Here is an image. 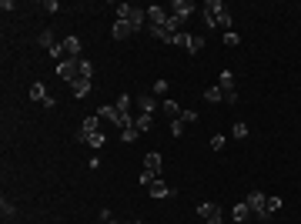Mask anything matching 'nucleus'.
<instances>
[{"mask_svg": "<svg viewBox=\"0 0 301 224\" xmlns=\"http://www.w3.org/2000/svg\"><path fill=\"white\" fill-rule=\"evenodd\" d=\"M201 13H204V23L211 27V30H231V10H228V3L221 0H204L201 3Z\"/></svg>", "mask_w": 301, "mask_h": 224, "instance_id": "nucleus-1", "label": "nucleus"}, {"mask_svg": "<svg viewBox=\"0 0 301 224\" xmlns=\"http://www.w3.org/2000/svg\"><path fill=\"white\" fill-rule=\"evenodd\" d=\"M114 13H117V20H127V23H131L137 34L147 27V7H137V3H117V7H114Z\"/></svg>", "mask_w": 301, "mask_h": 224, "instance_id": "nucleus-2", "label": "nucleus"}, {"mask_svg": "<svg viewBox=\"0 0 301 224\" xmlns=\"http://www.w3.org/2000/svg\"><path fill=\"white\" fill-rule=\"evenodd\" d=\"M248 208H251V214H255L258 221H271V214H268V194H261V191H251L248 194Z\"/></svg>", "mask_w": 301, "mask_h": 224, "instance_id": "nucleus-3", "label": "nucleus"}, {"mask_svg": "<svg viewBox=\"0 0 301 224\" xmlns=\"http://www.w3.org/2000/svg\"><path fill=\"white\" fill-rule=\"evenodd\" d=\"M57 77L67 80V84H74V80L80 77V57L77 60H60V64H57Z\"/></svg>", "mask_w": 301, "mask_h": 224, "instance_id": "nucleus-4", "label": "nucleus"}, {"mask_svg": "<svg viewBox=\"0 0 301 224\" xmlns=\"http://www.w3.org/2000/svg\"><path fill=\"white\" fill-rule=\"evenodd\" d=\"M167 17H171V10H167V7H161V3H147V23H154V27H164Z\"/></svg>", "mask_w": 301, "mask_h": 224, "instance_id": "nucleus-5", "label": "nucleus"}, {"mask_svg": "<svg viewBox=\"0 0 301 224\" xmlns=\"http://www.w3.org/2000/svg\"><path fill=\"white\" fill-rule=\"evenodd\" d=\"M60 50H64V60H77L80 57V37H60Z\"/></svg>", "mask_w": 301, "mask_h": 224, "instance_id": "nucleus-6", "label": "nucleus"}, {"mask_svg": "<svg viewBox=\"0 0 301 224\" xmlns=\"http://www.w3.org/2000/svg\"><path fill=\"white\" fill-rule=\"evenodd\" d=\"M167 10L174 13V17H178V20H188L191 13L198 10V7H194V3H191V0H174V3H171V7H167Z\"/></svg>", "mask_w": 301, "mask_h": 224, "instance_id": "nucleus-7", "label": "nucleus"}, {"mask_svg": "<svg viewBox=\"0 0 301 224\" xmlns=\"http://www.w3.org/2000/svg\"><path fill=\"white\" fill-rule=\"evenodd\" d=\"M218 214H221V204H214V201L198 204V221H211V218H218Z\"/></svg>", "mask_w": 301, "mask_h": 224, "instance_id": "nucleus-8", "label": "nucleus"}, {"mask_svg": "<svg viewBox=\"0 0 301 224\" xmlns=\"http://www.w3.org/2000/svg\"><path fill=\"white\" fill-rule=\"evenodd\" d=\"M131 34H137V30H134L127 20H114V27H111V37H114V40H127Z\"/></svg>", "mask_w": 301, "mask_h": 224, "instance_id": "nucleus-9", "label": "nucleus"}, {"mask_svg": "<svg viewBox=\"0 0 301 224\" xmlns=\"http://www.w3.org/2000/svg\"><path fill=\"white\" fill-rule=\"evenodd\" d=\"M97 131H100V117H84V124H80V141H87Z\"/></svg>", "mask_w": 301, "mask_h": 224, "instance_id": "nucleus-10", "label": "nucleus"}, {"mask_svg": "<svg viewBox=\"0 0 301 224\" xmlns=\"http://www.w3.org/2000/svg\"><path fill=\"white\" fill-rule=\"evenodd\" d=\"M147 194H151V198H174V188H167L164 181L157 178L154 184H151V188H147Z\"/></svg>", "mask_w": 301, "mask_h": 224, "instance_id": "nucleus-11", "label": "nucleus"}, {"mask_svg": "<svg viewBox=\"0 0 301 224\" xmlns=\"http://www.w3.org/2000/svg\"><path fill=\"white\" fill-rule=\"evenodd\" d=\"M231 218H234V224H245L248 218H251V208H248V201H238L231 208Z\"/></svg>", "mask_w": 301, "mask_h": 224, "instance_id": "nucleus-12", "label": "nucleus"}, {"mask_svg": "<svg viewBox=\"0 0 301 224\" xmlns=\"http://www.w3.org/2000/svg\"><path fill=\"white\" fill-rule=\"evenodd\" d=\"M70 94H74L77 101H80V97H87V94H90V77H77L74 84H70Z\"/></svg>", "mask_w": 301, "mask_h": 224, "instance_id": "nucleus-13", "label": "nucleus"}, {"mask_svg": "<svg viewBox=\"0 0 301 224\" xmlns=\"http://www.w3.org/2000/svg\"><path fill=\"white\" fill-rule=\"evenodd\" d=\"M137 107H141V114H154V107H157V97L147 90V94H141L137 97Z\"/></svg>", "mask_w": 301, "mask_h": 224, "instance_id": "nucleus-14", "label": "nucleus"}, {"mask_svg": "<svg viewBox=\"0 0 301 224\" xmlns=\"http://www.w3.org/2000/svg\"><path fill=\"white\" fill-rule=\"evenodd\" d=\"M161 168H164V161H161V154H157V151L144 154V171H154V174H161Z\"/></svg>", "mask_w": 301, "mask_h": 224, "instance_id": "nucleus-15", "label": "nucleus"}, {"mask_svg": "<svg viewBox=\"0 0 301 224\" xmlns=\"http://www.w3.org/2000/svg\"><path fill=\"white\" fill-rule=\"evenodd\" d=\"M161 111H164L171 121H178V117H181V104H178V101H171V97H164V101H161Z\"/></svg>", "mask_w": 301, "mask_h": 224, "instance_id": "nucleus-16", "label": "nucleus"}, {"mask_svg": "<svg viewBox=\"0 0 301 224\" xmlns=\"http://www.w3.org/2000/svg\"><path fill=\"white\" fill-rule=\"evenodd\" d=\"M37 44L50 50V47H57L60 40H57V34H54V30H40V34H37Z\"/></svg>", "mask_w": 301, "mask_h": 224, "instance_id": "nucleus-17", "label": "nucleus"}, {"mask_svg": "<svg viewBox=\"0 0 301 224\" xmlns=\"http://www.w3.org/2000/svg\"><path fill=\"white\" fill-rule=\"evenodd\" d=\"M50 94H47V87L40 84V80H33V87H30V101H37V104H44Z\"/></svg>", "mask_w": 301, "mask_h": 224, "instance_id": "nucleus-18", "label": "nucleus"}, {"mask_svg": "<svg viewBox=\"0 0 301 224\" xmlns=\"http://www.w3.org/2000/svg\"><path fill=\"white\" fill-rule=\"evenodd\" d=\"M134 127L144 134V131H151V127H154V117H151V114H137V117H134Z\"/></svg>", "mask_w": 301, "mask_h": 224, "instance_id": "nucleus-19", "label": "nucleus"}, {"mask_svg": "<svg viewBox=\"0 0 301 224\" xmlns=\"http://www.w3.org/2000/svg\"><path fill=\"white\" fill-rule=\"evenodd\" d=\"M97 117H100V121H111V124H114V117H117V107H114V104H100V107H97Z\"/></svg>", "mask_w": 301, "mask_h": 224, "instance_id": "nucleus-20", "label": "nucleus"}, {"mask_svg": "<svg viewBox=\"0 0 301 224\" xmlns=\"http://www.w3.org/2000/svg\"><path fill=\"white\" fill-rule=\"evenodd\" d=\"M144 30H147V34H151V37H154V40H167V44H171V34H167L164 27H154V23H147Z\"/></svg>", "mask_w": 301, "mask_h": 224, "instance_id": "nucleus-21", "label": "nucleus"}, {"mask_svg": "<svg viewBox=\"0 0 301 224\" xmlns=\"http://www.w3.org/2000/svg\"><path fill=\"white\" fill-rule=\"evenodd\" d=\"M218 87L228 94V90H234V74L231 70H221V80H218Z\"/></svg>", "mask_w": 301, "mask_h": 224, "instance_id": "nucleus-22", "label": "nucleus"}, {"mask_svg": "<svg viewBox=\"0 0 301 224\" xmlns=\"http://www.w3.org/2000/svg\"><path fill=\"white\" fill-rule=\"evenodd\" d=\"M184 50H191V54H198V50H204V37L191 34V37H188V47H184Z\"/></svg>", "mask_w": 301, "mask_h": 224, "instance_id": "nucleus-23", "label": "nucleus"}, {"mask_svg": "<svg viewBox=\"0 0 301 224\" xmlns=\"http://www.w3.org/2000/svg\"><path fill=\"white\" fill-rule=\"evenodd\" d=\"M221 97H224L221 87H208V90H204V101H208V104H221Z\"/></svg>", "mask_w": 301, "mask_h": 224, "instance_id": "nucleus-24", "label": "nucleus"}, {"mask_svg": "<svg viewBox=\"0 0 301 224\" xmlns=\"http://www.w3.org/2000/svg\"><path fill=\"white\" fill-rule=\"evenodd\" d=\"M131 104H134V97H131V94H121L114 107H117V111H121V114H131Z\"/></svg>", "mask_w": 301, "mask_h": 224, "instance_id": "nucleus-25", "label": "nucleus"}, {"mask_svg": "<svg viewBox=\"0 0 301 224\" xmlns=\"http://www.w3.org/2000/svg\"><path fill=\"white\" fill-rule=\"evenodd\" d=\"M84 144H87L90 151H100V147H104V134H100V131H97V134H90L87 141H84Z\"/></svg>", "mask_w": 301, "mask_h": 224, "instance_id": "nucleus-26", "label": "nucleus"}, {"mask_svg": "<svg viewBox=\"0 0 301 224\" xmlns=\"http://www.w3.org/2000/svg\"><path fill=\"white\" fill-rule=\"evenodd\" d=\"M221 40H224V47H238V44H241V37L234 34V30H224V34H221Z\"/></svg>", "mask_w": 301, "mask_h": 224, "instance_id": "nucleus-27", "label": "nucleus"}, {"mask_svg": "<svg viewBox=\"0 0 301 224\" xmlns=\"http://www.w3.org/2000/svg\"><path fill=\"white\" fill-rule=\"evenodd\" d=\"M80 77H90V80H94V64H90L87 57H80Z\"/></svg>", "mask_w": 301, "mask_h": 224, "instance_id": "nucleus-28", "label": "nucleus"}, {"mask_svg": "<svg viewBox=\"0 0 301 224\" xmlns=\"http://www.w3.org/2000/svg\"><path fill=\"white\" fill-rule=\"evenodd\" d=\"M231 134L241 141V137H248V124L245 121H234V127H231Z\"/></svg>", "mask_w": 301, "mask_h": 224, "instance_id": "nucleus-29", "label": "nucleus"}, {"mask_svg": "<svg viewBox=\"0 0 301 224\" xmlns=\"http://www.w3.org/2000/svg\"><path fill=\"white\" fill-rule=\"evenodd\" d=\"M154 181H157V174H154V171H141V188H151V184H154Z\"/></svg>", "mask_w": 301, "mask_h": 224, "instance_id": "nucleus-30", "label": "nucleus"}, {"mask_svg": "<svg viewBox=\"0 0 301 224\" xmlns=\"http://www.w3.org/2000/svg\"><path fill=\"white\" fill-rule=\"evenodd\" d=\"M151 94H154V97H164V94H167V80H164V77H161V80H154Z\"/></svg>", "mask_w": 301, "mask_h": 224, "instance_id": "nucleus-31", "label": "nucleus"}, {"mask_svg": "<svg viewBox=\"0 0 301 224\" xmlns=\"http://www.w3.org/2000/svg\"><path fill=\"white\" fill-rule=\"evenodd\" d=\"M224 147H228V137H224V134H214L211 137V151H224Z\"/></svg>", "mask_w": 301, "mask_h": 224, "instance_id": "nucleus-32", "label": "nucleus"}, {"mask_svg": "<svg viewBox=\"0 0 301 224\" xmlns=\"http://www.w3.org/2000/svg\"><path fill=\"white\" fill-rule=\"evenodd\" d=\"M137 137H141V131H137V127H127V131H121V141H127V144H131V141H137Z\"/></svg>", "mask_w": 301, "mask_h": 224, "instance_id": "nucleus-33", "label": "nucleus"}, {"mask_svg": "<svg viewBox=\"0 0 301 224\" xmlns=\"http://www.w3.org/2000/svg\"><path fill=\"white\" fill-rule=\"evenodd\" d=\"M13 211H17V208H13V204L3 198V201H0V214H3V218H13Z\"/></svg>", "mask_w": 301, "mask_h": 224, "instance_id": "nucleus-34", "label": "nucleus"}, {"mask_svg": "<svg viewBox=\"0 0 301 224\" xmlns=\"http://www.w3.org/2000/svg\"><path fill=\"white\" fill-rule=\"evenodd\" d=\"M184 127H188L184 121H171V134H174V137H181V134H184Z\"/></svg>", "mask_w": 301, "mask_h": 224, "instance_id": "nucleus-35", "label": "nucleus"}, {"mask_svg": "<svg viewBox=\"0 0 301 224\" xmlns=\"http://www.w3.org/2000/svg\"><path fill=\"white\" fill-rule=\"evenodd\" d=\"M178 121H184V124H198V114H194V111H181Z\"/></svg>", "mask_w": 301, "mask_h": 224, "instance_id": "nucleus-36", "label": "nucleus"}, {"mask_svg": "<svg viewBox=\"0 0 301 224\" xmlns=\"http://www.w3.org/2000/svg\"><path fill=\"white\" fill-rule=\"evenodd\" d=\"M281 211V198H268V214Z\"/></svg>", "mask_w": 301, "mask_h": 224, "instance_id": "nucleus-37", "label": "nucleus"}, {"mask_svg": "<svg viewBox=\"0 0 301 224\" xmlns=\"http://www.w3.org/2000/svg\"><path fill=\"white\" fill-rule=\"evenodd\" d=\"M188 30H184V34H178V37H174V40H171V44H178V47H188Z\"/></svg>", "mask_w": 301, "mask_h": 224, "instance_id": "nucleus-38", "label": "nucleus"}, {"mask_svg": "<svg viewBox=\"0 0 301 224\" xmlns=\"http://www.w3.org/2000/svg\"><path fill=\"white\" fill-rule=\"evenodd\" d=\"M204 224H224V218L218 214V218H211V221H204Z\"/></svg>", "mask_w": 301, "mask_h": 224, "instance_id": "nucleus-39", "label": "nucleus"}, {"mask_svg": "<svg viewBox=\"0 0 301 224\" xmlns=\"http://www.w3.org/2000/svg\"><path fill=\"white\" fill-rule=\"evenodd\" d=\"M131 224H144V221H131Z\"/></svg>", "mask_w": 301, "mask_h": 224, "instance_id": "nucleus-40", "label": "nucleus"}, {"mask_svg": "<svg viewBox=\"0 0 301 224\" xmlns=\"http://www.w3.org/2000/svg\"><path fill=\"white\" fill-rule=\"evenodd\" d=\"M194 224H204V221H194Z\"/></svg>", "mask_w": 301, "mask_h": 224, "instance_id": "nucleus-41", "label": "nucleus"}, {"mask_svg": "<svg viewBox=\"0 0 301 224\" xmlns=\"http://www.w3.org/2000/svg\"><path fill=\"white\" fill-rule=\"evenodd\" d=\"M107 224H117V221H107Z\"/></svg>", "mask_w": 301, "mask_h": 224, "instance_id": "nucleus-42", "label": "nucleus"}]
</instances>
